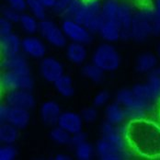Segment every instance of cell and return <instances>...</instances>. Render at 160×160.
I'll return each instance as SVG.
<instances>
[{
    "instance_id": "cell-1",
    "label": "cell",
    "mask_w": 160,
    "mask_h": 160,
    "mask_svg": "<svg viewBox=\"0 0 160 160\" xmlns=\"http://www.w3.org/2000/svg\"><path fill=\"white\" fill-rule=\"evenodd\" d=\"M126 128V137L132 151L147 158H159V122L145 118L130 121Z\"/></svg>"
},
{
    "instance_id": "cell-2",
    "label": "cell",
    "mask_w": 160,
    "mask_h": 160,
    "mask_svg": "<svg viewBox=\"0 0 160 160\" xmlns=\"http://www.w3.org/2000/svg\"><path fill=\"white\" fill-rule=\"evenodd\" d=\"M156 14L153 7H143L134 11L132 24V40L142 42L155 36Z\"/></svg>"
},
{
    "instance_id": "cell-3",
    "label": "cell",
    "mask_w": 160,
    "mask_h": 160,
    "mask_svg": "<svg viewBox=\"0 0 160 160\" xmlns=\"http://www.w3.org/2000/svg\"><path fill=\"white\" fill-rule=\"evenodd\" d=\"M115 100L124 108L128 122L145 119L150 114L146 106L135 96L132 88L120 89L116 94Z\"/></svg>"
},
{
    "instance_id": "cell-4",
    "label": "cell",
    "mask_w": 160,
    "mask_h": 160,
    "mask_svg": "<svg viewBox=\"0 0 160 160\" xmlns=\"http://www.w3.org/2000/svg\"><path fill=\"white\" fill-rule=\"evenodd\" d=\"M92 63L104 72H114L121 64V56L116 48L110 42L99 44L92 54Z\"/></svg>"
},
{
    "instance_id": "cell-5",
    "label": "cell",
    "mask_w": 160,
    "mask_h": 160,
    "mask_svg": "<svg viewBox=\"0 0 160 160\" xmlns=\"http://www.w3.org/2000/svg\"><path fill=\"white\" fill-rule=\"evenodd\" d=\"M31 113L29 110L10 107L7 103L0 105V122H9L18 129H25L30 123Z\"/></svg>"
},
{
    "instance_id": "cell-6",
    "label": "cell",
    "mask_w": 160,
    "mask_h": 160,
    "mask_svg": "<svg viewBox=\"0 0 160 160\" xmlns=\"http://www.w3.org/2000/svg\"><path fill=\"white\" fill-rule=\"evenodd\" d=\"M2 89L6 91L26 89L32 90L34 80L31 74H18L11 71H4L0 78Z\"/></svg>"
},
{
    "instance_id": "cell-7",
    "label": "cell",
    "mask_w": 160,
    "mask_h": 160,
    "mask_svg": "<svg viewBox=\"0 0 160 160\" xmlns=\"http://www.w3.org/2000/svg\"><path fill=\"white\" fill-rule=\"evenodd\" d=\"M95 149L97 157L101 160H125L132 158L131 148L120 147L102 137L97 142Z\"/></svg>"
},
{
    "instance_id": "cell-8",
    "label": "cell",
    "mask_w": 160,
    "mask_h": 160,
    "mask_svg": "<svg viewBox=\"0 0 160 160\" xmlns=\"http://www.w3.org/2000/svg\"><path fill=\"white\" fill-rule=\"evenodd\" d=\"M39 32L48 43L54 47L62 48L66 45L67 38L62 27L60 28L52 20L47 18L41 20L39 24Z\"/></svg>"
},
{
    "instance_id": "cell-9",
    "label": "cell",
    "mask_w": 160,
    "mask_h": 160,
    "mask_svg": "<svg viewBox=\"0 0 160 160\" xmlns=\"http://www.w3.org/2000/svg\"><path fill=\"white\" fill-rule=\"evenodd\" d=\"M62 29L67 39L74 42H79L85 45L92 42V33L88 28L74 19H64Z\"/></svg>"
},
{
    "instance_id": "cell-10",
    "label": "cell",
    "mask_w": 160,
    "mask_h": 160,
    "mask_svg": "<svg viewBox=\"0 0 160 160\" xmlns=\"http://www.w3.org/2000/svg\"><path fill=\"white\" fill-rule=\"evenodd\" d=\"M132 6L126 1H121L116 21L121 29V40H132V24L134 15Z\"/></svg>"
},
{
    "instance_id": "cell-11",
    "label": "cell",
    "mask_w": 160,
    "mask_h": 160,
    "mask_svg": "<svg viewBox=\"0 0 160 160\" xmlns=\"http://www.w3.org/2000/svg\"><path fill=\"white\" fill-rule=\"evenodd\" d=\"M5 103L10 107L21 108L31 111L36 105L35 97L33 96L32 90L17 89L6 91L4 97Z\"/></svg>"
},
{
    "instance_id": "cell-12",
    "label": "cell",
    "mask_w": 160,
    "mask_h": 160,
    "mask_svg": "<svg viewBox=\"0 0 160 160\" xmlns=\"http://www.w3.org/2000/svg\"><path fill=\"white\" fill-rule=\"evenodd\" d=\"M132 89L135 96L146 106L150 113L158 110L160 105V96L152 88L147 81L145 83L136 84Z\"/></svg>"
},
{
    "instance_id": "cell-13",
    "label": "cell",
    "mask_w": 160,
    "mask_h": 160,
    "mask_svg": "<svg viewBox=\"0 0 160 160\" xmlns=\"http://www.w3.org/2000/svg\"><path fill=\"white\" fill-rule=\"evenodd\" d=\"M39 71L43 79L52 84L64 74V65L59 60L52 56H45L41 59Z\"/></svg>"
},
{
    "instance_id": "cell-14",
    "label": "cell",
    "mask_w": 160,
    "mask_h": 160,
    "mask_svg": "<svg viewBox=\"0 0 160 160\" xmlns=\"http://www.w3.org/2000/svg\"><path fill=\"white\" fill-rule=\"evenodd\" d=\"M61 114L62 111L60 105L54 100H47L43 102L40 108L41 120L49 127H54L57 125Z\"/></svg>"
},
{
    "instance_id": "cell-15",
    "label": "cell",
    "mask_w": 160,
    "mask_h": 160,
    "mask_svg": "<svg viewBox=\"0 0 160 160\" xmlns=\"http://www.w3.org/2000/svg\"><path fill=\"white\" fill-rule=\"evenodd\" d=\"M1 67L4 71H11L18 74H31V68L28 61L21 52L3 57Z\"/></svg>"
},
{
    "instance_id": "cell-16",
    "label": "cell",
    "mask_w": 160,
    "mask_h": 160,
    "mask_svg": "<svg viewBox=\"0 0 160 160\" xmlns=\"http://www.w3.org/2000/svg\"><path fill=\"white\" fill-rule=\"evenodd\" d=\"M22 52L32 58L42 59L46 54V46L43 42L35 36H27L22 39Z\"/></svg>"
},
{
    "instance_id": "cell-17",
    "label": "cell",
    "mask_w": 160,
    "mask_h": 160,
    "mask_svg": "<svg viewBox=\"0 0 160 160\" xmlns=\"http://www.w3.org/2000/svg\"><path fill=\"white\" fill-rule=\"evenodd\" d=\"M84 121L79 113L75 112H62L57 125L64 129L71 134L79 132L83 129Z\"/></svg>"
},
{
    "instance_id": "cell-18",
    "label": "cell",
    "mask_w": 160,
    "mask_h": 160,
    "mask_svg": "<svg viewBox=\"0 0 160 160\" xmlns=\"http://www.w3.org/2000/svg\"><path fill=\"white\" fill-rule=\"evenodd\" d=\"M101 4L102 2L99 0H84V3L74 20L86 25L90 19L101 12Z\"/></svg>"
},
{
    "instance_id": "cell-19",
    "label": "cell",
    "mask_w": 160,
    "mask_h": 160,
    "mask_svg": "<svg viewBox=\"0 0 160 160\" xmlns=\"http://www.w3.org/2000/svg\"><path fill=\"white\" fill-rule=\"evenodd\" d=\"M22 40L15 34L10 33L0 37V50L3 57L14 55L22 51Z\"/></svg>"
},
{
    "instance_id": "cell-20",
    "label": "cell",
    "mask_w": 160,
    "mask_h": 160,
    "mask_svg": "<svg viewBox=\"0 0 160 160\" xmlns=\"http://www.w3.org/2000/svg\"><path fill=\"white\" fill-rule=\"evenodd\" d=\"M105 118L107 122L114 125H122L125 121H128L124 108L116 100L106 107Z\"/></svg>"
},
{
    "instance_id": "cell-21",
    "label": "cell",
    "mask_w": 160,
    "mask_h": 160,
    "mask_svg": "<svg viewBox=\"0 0 160 160\" xmlns=\"http://www.w3.org/2000/svg\"><path fill=\"white\" fill-rule=\"evenodd\" d=\"M65 54L67 59L74 64H82L88 57V51L86 45L79 42H71L66 45Z\"/></svg>"
},
{
    "instance_id": "cell-22",
    "label": "cell",
    "mask_w": 160,
    "mask_h": 160,
    "mask_svg": "<svg viewBox=\"0 0 160 160\" xmlns=\"http://www.w3.org/2000/svg\"><path fill=\"white\" fill-rule=\"evenodd\" d=\"M158 64V57L152 52H144L140 54L135 62V70L139 74H149Z\"/></svg>"
},
{
    "instance_id": "cell-23",
    "label": "cell",
    "mask_w": 160,
    "mask_h": 160,
    "mask_svg": "<svg viewBox=\"0 0 160 160\" xmlns=\"http://www.w3.org/2000/svg\"><path fill=\"white\" fill-rule=\"evenodd\" d=\"M98 34L107 42H116L121 40V29L116 20H106Z\"/></svg>"
},
{
    "instance_id": "cell-24",
    "label": "cell",
    "mask_w": 160,
    "mask_h": 160,
    "mask_svg": "<svg viewBox=\"0 0 160 160\" xmlns=\"http://www.w3.org/2000/svg\"><path fill=\"white\" fill-rule=\"evenodd\" d=\"M53 86H54V88L56 89V91L61 96L65 97V98H70L75 93L73 79L70 76L64 74L60 78H58L53 83Z\"/></svg>"
},
{
    "instance_id": "cell-25",
    "label": "cell",
    "mask_w": 160,
    "mask_h": 160,
    "mask_svg": "<svg viewBox=\"0 0 160 160\" xmlns=\"http://www.w3.org/2000/svg\"><path fill=\"white\" fill-rule=\"evenodd\" d=\"M18 130L9 122L0 125V142L3 144H13L18 137Z\"/></svg>"
},
{
    "instance_id": "cell-26",
    "label": "cell",
    "mask_w": 160,
    "mask_h": 160,
    "mask_svg": "<svg viewBox=\"0 0 160 160\" xmlns=\"http://www.w3.org/2000/svg\"><path fill=\"white\" fill-rule=\"evenodd\" d=\"M81 73L86 78L89 79L96 84H99L104 79V76L106 72H104L101 68H99L95 64L91 63V64L83 65L81 69Z\"/></svg>"
},
{
    "instance_id": "cell-27",
    "label": "cell",
    "mask_w": 160,
    "mask_h": 160,
    "mask_svg": "<svg viewBox=\"0 0 160 160\" xmlns=\"http://www.w3.org/2000/svg\"><path fill=\"white\" fill-rule=\"evenodd\" d=\"M18 23L20 24L22 30L30 35H33L34 33L39 32L40 21L32 14H27L24 12L21 13Z\"/></svg>"
},
{
    "instance_id": "cell-28",
    "label": "cell",
    "mask_w": 160,
    "mask_h": 160,
    "mask_svg": "<svg viewBox=\"0 0 160 160\" xmlns=\"http://www.w3.org/2000/svg\"><path fill=\"white\" fill-rule=\"evenodd\" d=\"M49 135H50L51 140L55 144H60V145H70L71 144L72 134L58 125L52 127Z\"/></svg>"
},
{
    "instance_id": "cell-29",
    "label": "cell",
    "mask_w": 160,
    "mask_h": 160,
    "mask_svg": "<svg viewBox=\"0 0 160 160\" xmlns=\"http://www.w3.org/2000/svg\"><path fill=\"white\" fill-rule=\"evenodd\" d=\"M120 4V0H103L101 4V13L106 20H116Z\"/></svg>"
},
{
    "instance_id": "cell-30",
    "label": "cell",
    "mask_w": 160,
    "mask_h": 160,
    "mask_svg": "<svg viewBox=\"0 0 160 160\" xmlns=\"http://www.w3.org/2000/svg\"><path fill=\"white\" fill-rule=\"evenodd\" d=\"M95 154V147L88 141L75 147V157L78 160H90Z\"/></svg>"
},
{
    "instance_id": "cell-31",
    "label": "cell",
    "mask_w": 160,
    "mask_h": 160,
    "mask_svg": "<svg viewBox=\"0 0 160 160\" xmlns=\"http://www.w3.org/2000/svg\"><path fill=\"white\" fill-rule=\"evenodd\" d=\"M28 9L39 21L46 18V8L40 0H27Z\"/></svg>"
},
{
    "instance_id": "cell-32",
    "label": "cell",
    "mask_w": 160,
    "mask_h": 160,
    "mask_svg": "<svg viewBox=\"0 0 160 160\" xmlns=\"http://www.w3.org/2000/svg\"><path fill=\"white\" fill-rule=\"evenodd\" d=\"M105 22H106V18L103 16V14L100 12L99 14L94 17L92 19H90L85 26L92 34H96V33H99Z\"/></svg>"
},
{
    "instance_id": "cell-33",
    "label": "cell",
    "mask_w": 160,
    "mask_h": 160,
    "mask_svg": "<svg viewBox=\"0 0 160 160\" xmlns=\"http://www.w3.org/2000/svg\"><path fill=\"white\" fill-rule=\"evenodd\" d=\"M83 3L84 0H73V2L67 7V8L64 10V12L61 16L63 17L64 19H75Z\"/></svg>"
},
{
    "instance_id": "cell-34",
    "label": "cell",
    "mask_w": 160,
    "mask_h": 160,
    "mask_svg": "<svg viewBox=\"0 0 160 160\" xmlns=\"http://www.w3.org/2000/svg\"><path fill=\"white\" fill-rule=\"evenodd\" d=\"M1 14L2 17L7 18L8 20L11 21L13 24L14 23H18L19 19H20V15L21 13L17 11L16 9L12 8L11 7H9L8 5L7 6H3L1 8Z\"/></svg>"
},
{
    "instance_id": "cell-35",
    "label": "cell",
    "mask_w": 160,
    "mask_h": 160,
    "mask_svg": "<svg viewBox=\"0 0 160 160\" xmlns=\"http://www.w3.org/2000/svg\"><path fill=\"white\" fill-rule=\"evenodd\" d=\"M17 154V149L13 144H3L0 147V160H14Z\"/></svg>"
},
{
    "instance_id": "cell-36",
    "label": "cell",
    "mask_w": 160,
    "mask_h": 160,
    "mask_svg": "<svg viewBox=\"0 0 160 160\" xmlns=\"http://www.w3.org/2000/svg\"><path fill=\"white\" fill-rule=\"evenodd\" d=\"M81 116L82 119L84 121V122L87 123H92L94 122H96L97 118H98V111H97V107L93 106H89L85 108L84 110H82L81 112Z\"/></svg>"
},
{
    "instance_id": "cell-37",
    "label": "cell",
    "mask_w": 160,
    "mask_h": 160,
    "mask_svg": "<svg viewBox=\"0 0 160 160\" xmlns=\"http://www.w3.org/2000/svg\"><path fill=\"white\" fill-rule=\"evenodd\" d=\"M111 98V95L109 93V91L107 90H102L100 92H98L96 96L94 97L93 99V105L97 108H100L104 105H106L109 101Z\"/></svg>"
},
{
    "instance_id": "cell-38",
    "label": "cell",
    "mask_w": 160,
    "mask_h": 160,
    "mask_svg": "<svg viewBox=\"0 0 160 160\" xmlns=\"http://www.w3.org/2000/svg\"><path fill=\"white\" fill-rule=\"evenodd\" d=\"M13 23L5 18H0V36H6L12 33Z\"/></svg>"
},
{
    "instance_id": "cell-39",
    "label": "cell",
    "mask_w": 160,
    "mask_h": 160,
    "mask_svg": "<svg viewBox=\"0 0 160 160\" xmlns=\"http://www.w3.org/2000/svg\"><path fill=\"white\" fill-rule=\"evenodd\" d=\"M152 7L156 14L155 36H158V35H160V0H154Z\"/></svg>"
},
{
    "instance_id": "cell-40",
    "label": "cell",
    "mask_w": 160,
    "mask_h": 160,
    "mask_svg": "<svg viewBox=\"0 0 160 160\" xmlns=\"http://www.w3.org/2000/svg\"><path fill=\"white\" fill-rule=\"evenodd\" d=\"M7 3L9 7L20 13H23L28 8L27 0H7Z\"/></svg>"
},
{
    "instance_id": "cell-41",
    "label": "cell",
    "mask_w": 160,
    "mask_h": 160,
    "mask_svg": "<svg viewBox=\"0 0 160 160\" xmlns=\"http://www.w3.org/2000/svg\"><path fill=\"white\" fill-rule=\"evenodd\" d=\"M72 2L73 0H56V4L52 8V11L61 16Z\"/></svg>"
},
{
    "instance_id": "cell-42",
    "label": "cell",
    "mask_w": 160,
    "mask_h": 160,
    "mask_svg": "<svg viewBox=\"0 0 160 160\" xmlns=\"http://www.w3.org/2000/svg\"><path fill=\"white\" fill-rule=\"evenodd\" d=\"M87 138H88V135L86 132H84L83 131H81L79 132H77L75 134H72V137H71V144L70 145H72L74 148L76 146H78V144H82L84 142L87 141Z\"/></svg>"
},
{
    "instance_id": "cell-43",
    "label": "cell",
    "mask_w": 160,
    "mask_h": 160,
    "mask_svg": "<svg viewBox=\"0 0 160 160\" xmlns=\"http://www.w3.org/2000/svg\"><path fill=\"white\" fill-rule=\"evenodd\" d=\"M41 3L44 6V8L47 9V8H51L52 9L56 4V0H40Z\"/></svg>"
},
{
    "instance_id": "cell-44",
    "label": "cell",
    "mask_w": 160,
    "mask_h": 160,
    "mask_svg": "<svg viewBox=\"0 0 160 160\" xmlns=\"http://www.w3.org/2000/svg\"><path fill=\"white\" fill-rule=\"evenodd\" d=\"M54 158L56 160H69L71 159V157L65 154H57Z\"/></svg>"
},
{
    "instance_id": "cell-45",
    "label": "cell",
    "mask_w": 160,
    "mask_h": 160,
    "mask_svg": "<svg viewBox=\"0 0 160 160\" xmlns=\"http://www.w3.org/2000/svg\"><path fill=\"white\" fill-rule=\"evenodd\" d=\"M158 122L160 123V105H159V107H158Z\"/></svg>"
},
{
    "instance_id": "cell-46",
    "label": "cell",
    "mask_w": 160,
    "mask_h": 160,
    "mask_svg": "<svg viewBox=\"0 0 160 160\" xmlns=\"http://www.w3.org/2000/svg\"><path fill=\"white\" fill-rule=\"evenodd\" d=\"M158 55H159V57H160V45L158 46Z\"/></svg>"
}]
</instances>
